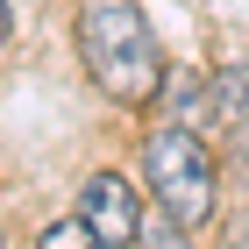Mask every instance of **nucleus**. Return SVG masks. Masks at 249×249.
Returning a JSON list of instances; mask_svg holds the SVG:
<instances>
[{
    "label": "nucleus",
    "mask_w": 249,
    "mask_h": 249,
    "mask_svg": "<svg viewBox=\"0 0 249 249\" xmlns=\"http://www.w3.org/2000/svg\"><path fill=\"white\" fill-rule=\"evenodd\" d=\"M78 50H86V71L100 78V93H114L121 107H142L164 86V50H157L150 21L135 7H86L78 15Z\"/></svg>",
    "instance_id": "obj_1"
},
{
    "label": "nucleus",
    "mask_w": 249,
    "mask_h": 249,
    "mask_svg": "<svg viewBox=\"0 0 249 249\" xmlns=\"http://www.w3.org/2000/svg\"><path fill=\"white\" fill-rule=\"evenodd\" d=\"M142 164H150V192L164 199V213H171V221H185V228L213 221V157H207V142H199L192 128L150 135Z\"/></svg>",
    "instance_id": "obj_2"
},
{
    "label": "nucleus",
    "mask_w": 249,
    "mask_h": 249,
    "mask_svg": "<svg viewBox=\"0 0 249 249\" xmlns=\"http://www.w3.org/2000/svg\"><path fill=\"white\" fill-rule=\"evenodd\" d=\"M78 213L93 221V235H100L107 249H121V242H135V235H142V207H135L128 178H114V171H100V178H86V185H78Z\"/></svg>",
    "instance_id": "obj_3"
},
{
    "label": "nucleus",
    "mask_w": 249,
    "mask_h": 249,
    "mask_svg": "<svg viewBox=\"0 0 249 249\" xmlns=\"http://www.w3.org/2000/svg\"><path fill=\"white\" fill-rule=\"evenodd\" d=\"M213 100H221V121H228V135H235V157H242V171H249V64L221 71Z\"/></svg>",
    "instance_id": "obj_4"
},
{
    "label": "nucleus",
    "mask_w": 249,
    "mask_h": 249,
    "mask_svg": "<svg viewBox=\"0 0 249 249\" xmlns=\"http://www.w3.org/2000/svg\"><path fill=\"white\" fill-rule=\"evenodd\" d=\"M36 249H107V242L93 235V221H86V213H71V221H50Z\"/></svg>",
    "instance_id": "obj_5"
},
{
    "label": "nucleus",
    "mask_w": 249,
    "mask_h": 249,
    "mask_svg": "<svg viewBox=\"0 0 249 249\" xmlns=\"http://www.w3.org/2000/svg\"><path fill=\"white\" fill-rule=\"evenodd\" d=\"M135 249H192V228H185V221H142Z\"/></svg>",
    "instance_id": "obj_6"
},
{
    "label": "nucleus",
    "mask_w": 249,
    "mask_h": 249,
    "mask_svg": "<svg viewBox=\"0 0 249 249\" xmlns=\"http://www.w3.org/2000/svg\"><path fill=\"white\" fill-rule=\"evenodd\" d=\"M171 121H178V128H192V121H199V78H171Z\"/></svg>",
    "instance_id": "obj_7"
},
{
    "label": "nucleus",
    "mask_w": 249,
    "mask_h": 249,
    "mask_svg": "<svg viewBox=\"0 0 249 249\" xmlns=\"http://www.w3.org/2000/svg\"><path fill=\"white\" fill-rule=\"evenodd\" d=\"M7 29H15V21H7V0H0V43H7Z\"/></svg>",
    "instance_id": "obj_8"
}]
</instances>
